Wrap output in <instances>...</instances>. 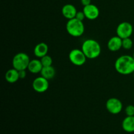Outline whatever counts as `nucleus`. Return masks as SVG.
<instances>
[{"instance_id":"obj_21","label":"nucleus","mask_w":134,"mask_h":134,"mask_svg":"<svg viewBox=\"0 0 134 134\" xmlns=\"http://www.w3.org/2000/svg\"><path fill=\"white\" fill-rule=\"evenodd\" d=\"M19 71V77L20 79H24L26 77V70H21L18 71Z\"/></svg>"},{"instance_id":"obj_17","label":"nucleus","mask_w":134,"mask_h":134,"mask_svg":"<svg viewBox=\"0 0 134 134\" xmlns=\"http://www.w3.org/2000/svg\"><path fill=\"white\" fill-rule=\"evenodd\" d=\"M41 62L42 63V65L43 67L51 66L52 64V58L48 54L45 55L44 56L41 58Z\"/></svg>"},{"instance_id":"obj_9","label":"nucleus","mask_w":134,"mask_h":134,"mask_svg":"<svg viewBox=\"0 0 134 134\" xmlns=\"http://www.w3.org/2000/svg\"><path fill=\"white\" fill-rule=\"evenodd\" d=\"M82 11L85 13L86 18L90 20H96L99 15V10L98 7L96 5L92 3L84 7Z\"/></svg>"},{"instance_id":"obj_18","label":"nucleus","mask_w":134,"mask_h":134,"mask_svg":"<svg viewBox=\"0 0 134 134\" xmlns=\"http://www.w3.org/2000/svg\"><path fill=\"white\" fill-rule=\"evenodd\" d=\"M133 41L130 37L122 39V48L126 50H130L132 48Z\"/></svg>"},{"instance_id":"obj_4","label":"nucleus","mask_w":134,"mask_h":134,"mask_svg":"<svg viewBox=\"0 0 134 134\" xmlns=\"http://www.w3.org/2000/svg\"><path fill=\"white\" fill-rule=\"evenodd\" d=\"M30 59L28 55L24 52H19L14 55L12 61L13 68L18 71L27 69Z\"/></svg>"},{"instance_id":"obj_22","label":"nucleus","mask_w":134,"mask_h":134,"mask_svg":"<svg viewBox=\"0 0 134 134\" xmlns=\"http://www.w3.org/2000/svg\"><path fill=\"white\" fill-rule=\"evenodd\" d=\"M81 4L85 7L91 4V0H81Z\"/></svg>"},{"instance_id":"obj_8","label":"nucleus","mask_w":134,"mask_h":134,"mask_svg":"<svg viewBox=\"0 0 134 134\" xmlns=\"http://www.w3.org/2000/svg\"><path fill=\"white\" fill-rule=\"evenodd\" d=\"M32 87L36 92H44L48 90V87H49L48 80L42 76L37 77L33 81Z\"/></svg>"},{"instance_id":"obj_13","label":"nucleus","mask_w":134,"mask_h":134,"mask_svg":"<svg viewBox=\"0 0 134 134\" xmlns=\"http://www.w3.org/2000/svg\"><path fill=\"white\" fill-rule=\"evenodd\" d=\"M43 66L40 60L37 59H34L30 60V64L27 67V70L31 73L37 74V73H41Z\"/></svg>"},{"instance_id":"obj_7","label":"nucleus","mask_w":134,"mask_h":134,"mask_svg":"<svg viewBox=\"0 0 134 134\" xmlns=\"http://www.w3.org/2000/svg\"><path fill=\"white\" fill-rule=\"evenodd\" d=\"M105 106L107 111L113 115H117L120 113L123 108V105L121 101L116 98H109L106 102Z\"/></svg>"},{"instance_id":"obj_23","label":"nucleus","mask_w":134,"mask_h":134,"mask_svg":"<svg viewBox=\"0 0 134 134\" xmlns=\"http://www.w3.org/2000/svg\"><path fill=\"white\" fill-rule=\"evenodd\" d=\"M132 57H133V59H134V52H133V55H132Z\"/></svg>"},{"instance_id":"obj_3","label":"nucleus","mask_w":134,"mask_h":134,"mask_svg":"<svg viewBox=\"0 0 134 134\" xmlns=\"http://www.w3.org/2000/svg\"><path fill=\"white\" fill-rule=\"evenodd\" d=\"M65 27L68 34L74 37H81L85 32L83 21L79 20L76 18L68 20Z\"/></svg>"},{"instance_id":"obj_24","label":"nucleus","mask_w":134,"mask_h":134,"mask_svg":"<svg viewBox=\"0 0 134 134\" xmlns=\"http://www.w3.org/2000/svg\"><path fill=\"white\" fill-rule=\"evenodd\" d=\"M133 78H134V72L133 73Z\"/></svg>"},{"instance_id":"obj_10","label":"nucleus","mask_w":134,"mask_h":134,"mask_svg":"<svg viewBox=\"0 0 134 134\" xmlns=\"http://www.w3.org/2000/svg\"><path fill=\"white\" fill-rule=\"evenodd\" d=\"M107 48L111 52H116L122 48V39L116 36L112 37L107 42Z\"/></svg>"},{"instance_id":"obj_20","label":"nucleus","mask_w":134,"mask_h":134,"mask_svg":"<svg viewBox=\"0 0 134 134\" xmlns=\"http://www.w3.org/2000/svg\"><path fill=\"white\" fill-rule=\"evenodd\" d=\"M75 18H77V19L79 20L83 21L84 19L86 18V16H85V13H84L83 11H77Z\"/></svg>"},{"instance_id":"obj_2","label":"nucleus","mask_w":134,"mask_h":134,"mask_svg":"<svg viewBox=\"0 0 134 134\" xmlns=\"http://www.w3.org/2000/svg\"><path fill=\"white\" fill-rule=\"evenodd\" d=\"M81 50L88 59H95L99 56L102 48L97 41L92 39H86L83 42Z\"/></svg>"},{"instance_id":"obj_14","label":"nucleus","mask_w":134,"mask_h":134,"mask_svg":"<svg viewBox=\"0 0 134 134\" xmlns=\"http://www.w3.org/2000/svg\"><path fill=\"white\" fill-rule=\"evenodd\" d=\"M123 130L128 133L134 132V116H127L122 123Z\"/></svg>"},{"instance_id":"obj_15","label":"nucleus","mask_w":134,"mask_h":134,"mask_svg":"<svg viewBox=\"0 0 134 134\" xmlns=\"http://www.w3.org/2000/svg\"><path fill=\"white\" fill-rule=\"evenodd\" d=\"M5 80L9 83H14L20 79L19 71L14 68L9 69L5 73Z\"/></svg>"},{"instance_id":"obj_19","label":"nucleus","mask_w":134,"mask_h":134,"mask_svg":"<svg viewBox=\"0 0 134 134\" xmlns=\"http://www.w3.org/2000/svg\"><path fill=\"white\" fill-rule=\"evenodd\" d=\"M125 113L127 116H134V106L129 105L125 109Z\"/></svg>"},{"instance_id":"obj_16","label":"nucleus","mask_w":134,"mask_h":134,"mask_svg":"<svg viewBox=\"0 0 134 134\" xmlns=\"http://www.w3.org/2000/svg\"><path fill=\"white\" fill-rule=\"evenodd\" d=\"M40 73L42 77H44L47 79L50 80L54 77L55 75H56V70L54 68V67H52V65L43 67Z\"/></svg>"},{"instance_id":"obj_6","label":"nucleus","mask_w":134,"mask_h":134,"mask_svg":"<svg viewBox=\"0 0 134 134\" xmlns=\"http://www.w3.org/2000/svg\"><path fill=\"white\" fill-rule=\"evenodd\" d=\"M133 31V26L130 22H122L119 24L116 27V35L121 39H125L130 37Z\"/></svg>"},{"instance_id":"obj_1","label":"nucleus","mask_w":134,"mask_h":134,"mask_svg":"<svg viewBox=\"0 0 134 134\" xmlns=\"http://www.w3.org/2000/svg\"><path fill=\"white\" fill-rule=\"evenodd\" d=\"M116 71L123 75H128L134 72V59L132 56L122 55L118 58L115 63Z\"/></svg>"},{"instance_id":"obj_5","label":"nucleus","mask_w":134,"mask_h":134,"mask_svg":"<svg viewBox=\"0 0 134 134\" xmlns=\"http://www.w3.org/2000/svg\"><path fill=\"white\" fill-rule=\"evenodd\" d=\"M69 61L73 65L77 66H81L84 65L86 61V56L81 49L74 48L71 50L69 54Z\"/></svg>"},{"instance_id":"obj_12","label":"nucleus","mask_w":134,"mask_h":134,"mask_svg":"<svg viewBox=\"0 0 134 134\" xmlns=\"http://www.w3.org/2000/svg\"><path fill=\"white\" fill-rule=\"evenodd\" d=\"M48 51V47L45 43H39L36 44L34 48V52L36 57L41 58L47 54Z\"/></svg>"},{"instance_id":"obj_11","label":"nucleus","mask_w":134,"mask_h":134,"mask_svg":"<svg viewBox=\"0 0 134 134\" xmlns=\"http://www.w3.org/2000/svg\"><path fill=\"white\" fill-rule=\"evenodd\" d=\"M77 13V9L72 4H65L62 9V14L68 20L75 18Z\"/></svg>"}]
</instances>
